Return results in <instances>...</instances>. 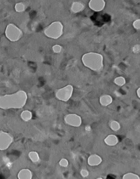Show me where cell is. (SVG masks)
<instances>
[{
	"mask_svg": "<svg viewBox=\"0 0 140 179\" xmlns=\"http://www.w3.org/2000/svg\"><path fill=\"white\" fill-rule=\"evenodd\" d=\"M27 96L24 91L0 96V108L2 109H21L26 103Z\"/></svg>",
	"mask_w": 140,
	"mask_h": 179,
	"instance_id": "obj_1",
	"label": "cell"
},
{
	"mask_svg": "<svg viewBox=\"0 0 140 179\" xmlns=\"http://www.w3.org/2000/svg\"><path fill=\"white\" fill-rule=\"evenodd\" d=\"M22 32L16 25L8 24L5 29L6 38L11 42H16L22 37Z\"/></svg>",
	"mask_w": 140,
	"mask_h": 179,
	"instance_id": "obj_2",
	"label": "cell"
},
{
	"mask_svg": "<svg viewBox=\"0 0 140 179\" xmlns=\"http://www.w3.org/2000/svg\"><path fill=\"white\" fill-rule=\"evenodd\" d=\"M14 141L13 136L11 134L4 131H0V150L8 149Z\"/></svg>",
	"mask_w": 140,
	"mask_h": 179,
	"instance_id": "obj_3",
	"label": "cell"
},
{
	"mask_svg": "<svg viewBox=\"0 0 140 179\" xmlns=\"http://www.w3.org/2000/svg\"><path fill=\"white\" fill-rule=\"evenodd\" d=\"M73 87L68 85L58 90L56 92V97L58 99L64 102H66L71 98L73 93Z\"/></svg>",
	"mask_w": 140,
	"mask_h": 179,
	"instance_id": "obj_4",
	"label": "cell"
},
{
	"mask_svg": "<svg viewBox=\"0 0 140 179\" xmlns=\"http://www.w3.org/2000/svg\"><path fill=\"white\" fill-rule=\"evenodd\" d=\"M65 122L69 126L78 127L82 124V119L79 115L75 114H71L65 116Z\"/></svg>",
	"mask_w": 140,
	"mask_h": 179,
	"instance_id": "obj_5",
	"label": "cell"
},
{
	"mask_svg": "<svg viewBox=\"0 0 140 179\" xmlns=\"http://www.w3.org/2000/svg\"><path fill=\"white\" fill-rule=\"evenodd\" d=\"M103 162V158L100 155L97 154H92L90 155L87 159V163L91 167L99 166Z\"/></svg>",
	"mask_w": 140,
	"mask_h": 179,
	"instance_id": "obj_6",
	"label": "cell"
},
{
	"mask_svg": "<svg viewBox=\"0 0 140 179\" xmlns=\"http://www.w3.org/2000/svg\"><path fill=\"white\" fill-rule=\"evenodd\" d=\"M104 143L109 146H114L118 144V138L114 134H110L105 138Z\"/></svg>",
	"mask_w": 140,
	"mask_h": 179,
	"instance_id": "obj_7",
	"label": "cell"
},
{
	"mask_svg": "<svg viewBox=\"0 0 140 179\" xmlns=\"http://www.w3.org/2000/svg\"><path fill=\"white\" fill-rule=\"evenodd\" d=\"M17 177L18 179H33V172L29 169H22L19 171Z\"/></svg>",
	"mask_w": 140,
	"mask_h": 179,
	"instance_id": "obj_8",
	"label": "cell"
},
{
	"mask_svg": "<svg viewBox=\"0 0 140 179\" xmlns=\"http://www.w3.org/2000/svg\"><path fill=\"white\" fill-rule=\"evenodd\" d=\"M112 98L110 95H103V96L101 97L100 98V104L103 106L106 107L108 105L111 104L112 102Z\"/></svg>",
	"mask_w": 140,
	"mask_h": 179,
	"instance_id": "obj_9",
	"label": "cell"
},
{
	"mask_svg": "<svg viewBox=\"0 0 140 179\" xmlns=\"http://www.w3.org/2000/svg\"><path fill=\"white\" fill-rule=\"evenodd\" d=\"M28 156L30 160L33 163H37L40 161V157L39 153L35 151H30L28 154Z\"/></svg>",
	"mask_w": 140,
	"mask_h": 179,
	"instance_id": "obj_10",
	"label": "cell"
},
{
	"mask_svg": "<svg viewBox=\"0 0 140 179\" xmlns=\"http://www.w3.org/2000/svg\"><path fill=\"white\" fill-rule=\"evenodd\" d=\"M32 113L29 110H24L21 113V118L22 120L26 122L30 121L32 119Z\"/></svg>",
	"mask_w": 140,
	"mask_h": 179,
	"instance_id": "obj_11",
	"label": "cell"
},
{
	"mask_svg": "<svg viewBox=\"0 0 140 179\" xmlns=\"http://www.w3.org/2000/svg\"><path fill=\"white\" fill-rule=\"evenodd\" d=\"M110 127L113 131H118L121 129V125L117 121H112L110 123Z\"/></svg>",
	"mask_w": 140,
	"mask_h": 179,
	"instance_id": "obj_12",
	"label": "cell"
},
{
	"mask_svg": "<svg viewBox=\"0 0 140 179\" xmlns=\"http://www.w3.org/2000/svg\"><path fill=\"white\" fill-rule=\"evenodd\" d=\"M122 179H140V178L138 174L129 172L124 174L122 177Z\"/></svg>",
	"mask_w": 140,
	"mask_h": 179,
	"instance_id": "obj_13",
	"label": "cell"
},
{
	"mask_svg": "<svg viewBox=\"0 0 140 179\" xmlns=\"http://www.w3.org/2000/svg\"><path fill=\"white\" fill-rule=\"evenodd\" d=\"M59 164V166L60 167H63V168H66V167H68V166L69 162H68V160L66 158H62V159H61L60 160Z\"/></svg>",
	"mask_w": 140,
	"mask_h": 179,
	"instance_id": "obj_14",
	"label": "cell"
},
{
	"mask_svg": "<svg viewBox=\"0 0 140 179\" xmlns=\"http://www.w3.org/2000/svg\"><path fill=\"white\" fill-rule=\"evenodd\" d=\"M24 5L22 3H16L15 5V10L18 12H21L24 10Z\"/></svg>",
	"mask_w": 140,
	"mask_h": 179,
	"instance_id": "obj_15",
	"label": "cell"
},
{
	"mask_svg": "<svg viewBox=\"0 0 140 179\" xmlns=\"http://www.w3.org/2000/svg\"><path fill=\"white\" fill-rule=\"evenodd\" d=\"M80 174L84 178H86L89 176V172L86 169L83 168L80 171Z\"/></svg>",
	"mask_w": 140,
	"mask_h": 179,
	"instance_id": "obj_16",
	"label": "cell"
},
{
	"mask_svg": "<svg viewBox=\"0 0 140 179\" xmlns=\"http://www.w3.org/2000/svg\"><path fill=\"white\" fill-rule=\"evenodd\" d=\"M115 83L118 86H123L124 85L125 83V81L124 79V78L123 77H119L117 78L116 80H115Z\"/></svg>",
	"mask_w": 140,
	"mask_h": 179,
	"instance_id": "obj_17",
	"label": "cell"
},
{
	"mask_svg": "<svg viewBox=\"0 0 140 179\" xmlns=\"http://www.w3.org/2000/svg\"><path fill=\"white\" fill-rule=\"evenodd\" d=\"M137 94H138V97L140 98V88L138 89V91H137Z\"/></svg>",
	"mask_w": 140,
	"mask_h": 179,
	"instance_id": "obj_18",
	"label": "cell"
},
{
	"mask_svg": "<svg viewBox=\"0 0 140 179\" xmlns=\"http://www.w3.org/2000/svg\"><path fill=\"white\" fill-rule=\"evenodd\" d=\"M96 179H103V177H97V178H96Z\"/></svg>",
	"mask_w": 140,
	"mask_h": 179,
	"instance_id": "obj_19",
	"label": "cell"
}]
</instances>
